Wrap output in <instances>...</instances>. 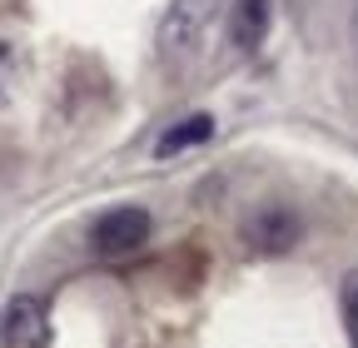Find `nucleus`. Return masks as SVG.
Segmentation results:
<instances>
[{
    "label": "nucleus",
    "instance_id": "nucleus-2",
    "mask_svg": "<svg viewBox=\"0 0 358 348\" xmlns=\"http://www.w3.org/2000/svg\"><path fill=\"white\" fill-rule=\"evenodd\" d=\"M214 6L219 0H174V6L164 10V25H159V50L169 60L194 55V45L204 40L209 20H214Z\"/></svg>",
    "mask_w": 358,
    "mask_h": 348
},
{
    "label": "nucleus",
    "instance_id": "nucleus-5",
    "mask_svg": "<svg viewBox=\"0 0 358 348\" xmlns=\"http://www.w3.org/2000/svg\"><path fill=\"white\" fill-rule=\"evenodd\" d=\"M268 15H274V0H239L234 15H229V40H234L239 50L264 45V35H268Z\"/></svg>",
    "mask_w": 358,
    "mask_h": 348
},
{
    "label": "nucleus",
    "instance_id": "nucleus-6",
    "mask_svg": "<svg viewBox=\"0 0 358 348\" xmlns=\"http://www.w3.org/2000/svg\"><path fill=\"white\" fill-rule=\"evenodd\" d=\"M209 135H214V115H189V119L169 124L164 135L155 140V154H159V159H169V154H185V150L204 145Z\"/></svg>",
    "mask_w": 358,
    "mask_h": 348
},
{
    "label": "nucleus",
    "instance_id": "nucleus-8",
    "mask_svg": "<svg viewBox=\"0 0 358 348\" xmlns=\"http://www.w3.org/2000/svg\"><path fill=\"white\" fill-rule=\"evenodd\" d=\"M343 324H348V338L358 348V269L343 279Z\"/></svg>",
    "mask_w": 358,
    "mask_h": 348
},
{
    "label": "nucleus",
    "instance_id": "nucleus-4",
    "mask_svg": "<svg viewBox=\"0 0 358 348\" xmlns=\"http://www.w3.org/2000/svg\"><path fill=\"white\" fill-rule=\"evenodd\" d=\"M0 333L10 348H45L50 343V314H45V298L35 293H15L0 314Z\"/></svg>",
    "mask_w": 358,
    "mask_h": 348
},
{
    "label": "nucleus",
    "instance_id": "nucleus-1",
    "mask_svg": "<svg viewBox=\"0 0 358 348\" xmlns=\"http://www.w3.org/2000/svg\"><path fill=\"white\" fill-rule=\"evenodd\" d=\"M244 244L259 249V254H289L299 239H303V219L289 209V204H259L249 219L239 224Z\"/></svg>",
    "mask_w": 358,
    "mask_h": 348
},
{
    "label": "nucleus",
    "instance_id": "nucleus-7",
    "mask_svg": "<svg viewBox=\"0 0 358 348\" xmlns=\"http://www.w3.org/2000/svg\"><path fill=\"white\" fill-rule=\"evenodd\" d=\"M10 95H15V45L0 40V110L10 105Z\"/></svg>",
    "mask_w": 358,
    "mask_h": 348
},
{
    "label": "nucleus",
    "instance_id": "nucleus-3",
    "mask_svg": "<svg viewBox=\"0 0 358 348\" xmlns=\"http://www.w3.org/2000/svg\"><path fill=\"white\" fill-rule=\"evenodd\" d=\"M150 239V214L140 204H124V209H110L95 219V254L115 259V254H129Z\"/></svg>",
    "mask_w": 358,
    "mask_h": 348
},
{
    "label": "nucleus",
    "instance_id": "nucleus-9",
    "mask_svg": "<svg viewBox=\"0 0 358 348\" xmlns=\"http://www.w3.org/2000/svg\"><path fill=\"white\" fill-rule=\"evenodd\" d=\"M353 25H358V20H353Z\"/></svg>",
    "mask_w": 358,
    "mask_h": 348
}]
</instances>
